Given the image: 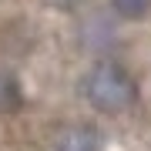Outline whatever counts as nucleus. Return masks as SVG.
Returning <instances> with one entry per match:
<instances>
[{"instance_id":"nucleus-1","label":"nucleus","mask_w":151,"mask_h":151,"mask_svg":"<svg viewBox=\"0 0 151 151\" xmlns=\"http://www.w3.org/2000/svg\"><path fill=\"white\" fill-rule=\"evenodd\" d=\"M81 94L91 108L104 111V114H118L128 111L138 97V87L131 81V74L118 64H94L87 74L81 77Z\"/></svg>"},{"instance_id":"nucleus-2","label":"nucleus","mask_w":151,"mask_h":151,"mask_svg":"<svg viewBox=\"0 0 151 151\" xmlns=\"http://www.w3.org/2000/svg\"><path fill=\"white\" fill-rule=\"evenodd\" d=\"M50 151H104V138L91 124H64L50 138Z\"/></svg>"},{"instance_id":"nucleus-3","label":"nucleus","mask_w":151,"mask_h":151,"mask_svg":"<svg viewBox=\"0 0 151 151\" xmlns=\"http://www.w3.org/2000/svg\"><path fill=\"white\" fill-rule=\"evenodd\" d=\"M20 104H24V91H20V84H17V77L0 70V114L20 111Z\"/></svg>"},{"instance_id":"nucleus-4","label":"nucleus","mask_w":151,"mask_h":151,"mask_svg":"<svg viewBox=\"0 0 151 151\" xmlns=\"http://www.w3.org/2000/svg\"><path fill=\"white\" fill-rule=\"evenodd\" d=\"M114 14L124 17V20H141L148 10H151V0H111Z\"/></svg>"}]
</instances>
